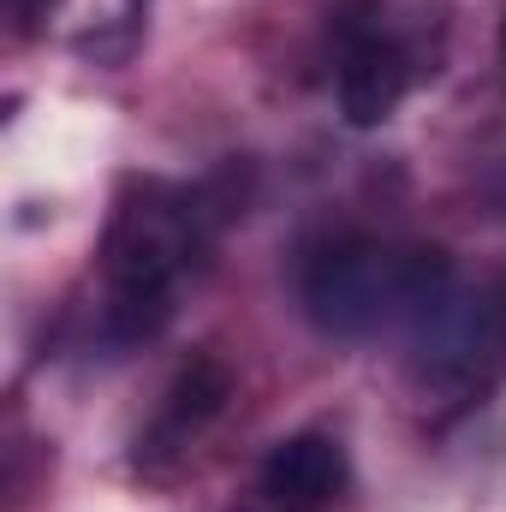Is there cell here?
<instances>
[{"label": "cell", "instance_id": "obj_3", "mask_svg": "<svg viewBox=\"0 0 506 512\" xmlns=\"http://www.w3.org/2000/svg\"><path fill=\"white\" fill-rule=\"evenodd\" d=\"M334 90H340V114L352 126H381L393 120V108L411 90V60L393 42V30L381 24V0H346L334 18Z\"/></svg>", "mask_w": 506, "mask_h": 512}, {"label": "cell", "instance_id": "obj_4", "mask_svg": "<svg viewBox=\"0 0 506 512\" xmlns=\"http://www.w3.org/2000/svg\"><path fill=\"white\" fill-rule=\"evenodd\" d=\"M352 483L346 447L322 429L286 435L268 459H262V495L274 512H328Z\"/></svg>", "mask_w": 506, "mask_h": 512}, {"label": "cell", "instance_id": "obj_2", "mask_svg": "<svg viewBox=\"0 0 506 512\" xmlns=\"http://www.w3.org/2000/svg\"><path fill=\"white\" fill-rule=\"evenodd\" d=\"M203 209L185 191L167 185H143L137 203L114 215L108 233V328L114 340H143L173 316V292L191 274V262L203 256Z\"/></svg>", "mask_w": 506, "mask_h": 512}, {"label": "cell", "instance_id": "obj_5", "mask_svg": "<svg viewBox=\"0 0 506 512\" xmlns=\"http://www.w3.org/2000/svg\"><path fill=\"white\" fill-rule=\"evenodd\" d=\"M227 393H233L227 370H221L215 358H197V364L173 382V393H167V429H173V435H197V429L227 405Z\"/></svg>", "mask_w": 506, "mask_h": 512}, {"label": "cell", "instance_id": "obj_6", "mask_svg": "<svg viewBox=\"0 0 506 512\" xmlns=\"http://www.w3.org/2000/svg\"><path fill=\"white\" fill-rule=\"evenodd\" d=\"M501 54H506V18H501Z\"/></svg>", "mask_w": 506, "mask_h": 512}, {"label": "cell", "instance_id": "obj_1", "mask_svg": "<svg viewBox=\"0 0 506 512\" xmlns=\"http://www.w3.org/2000/svg\"><path fill=\"white\" fill-rule=\"evenodd\" d=\"M453 280V262L435 245H387L370 233H340L304 256L298 298L322 334L364 340L387 322H411Z\"/></svg>", "mask_w": 506, "mask_h": 512}]
</instances>
